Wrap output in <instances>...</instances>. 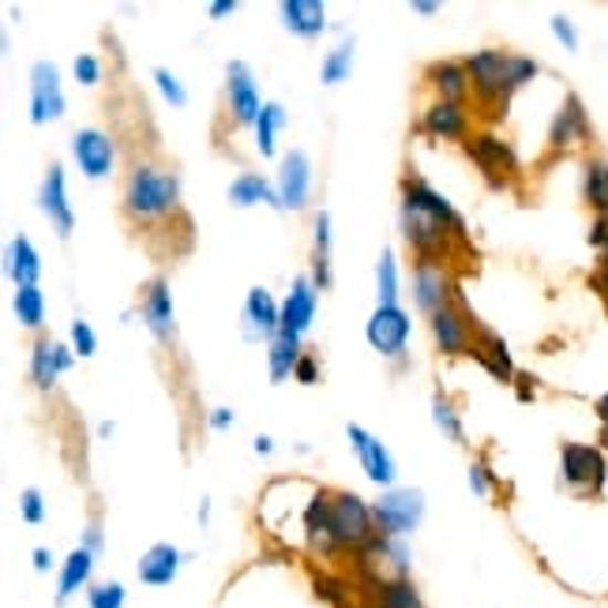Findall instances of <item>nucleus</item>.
Returning <instances> with one entry per match:
<instances>
[{
  "label": "nucleus",
  "mask_w": 608,
  "mask_h": 608,
  "mask_svg": "<svg viewBox=\"0 0 608 608\" xmlns=\"http://www.w3.org/2000/svg\"><path fill=\"white\" fill-rule=\"evenodd\" d=\"M312 286L319 293L331 290V214L319 211L312 222Z\"/></svg>",
  "instance_id": "obj_31"
},
{
  "label": "nucleus",
  "mask_w": 608,
  "mask_h": 608,
  "mask_svg": "<svg viewBox=\"0 0 608 608\" xmlns=\"http://www.w3.org/2000/svg\"><path fill=\"white\" fill-rule=\"evenodd\" d=\"M8 274H12L15 290L38 286V279H42V260H38V249L27 233H15L8 244Z\"/></svg>",
  "instance_id": "obj_30"
},
{
  "label": "nucleus",
  "mask_w": 608,
  "mask_h": 608,
  "mask_svg": "<svg viewBox=\"0 0 608 608\" xmlns=\"http://www.w3.org/2000/svg\"><path fill=\"white\" fill-rule=\"evenodd\" d=\"M349 72H354V38L335 45V50L323 56L319 80H323V87H338L342 80H349Z\"/></svg>",
  "instance_id": "obj_38"
},
{
  "label": "nucleus",
  "mask_w": 608,
  "mask_h": 608,
  "mask_svg": "<svg viewBox=\"0 0 608 608\" xmlns=\"http://www.w3.org/2000/svg\"><path fill=\"white\" fill-rule=\"evenodd\" d=\"M346 436H349V443H354L360 465H365V478L373 481V484H379V489H395L398 465H395V459H391V451H387L373 432L360 429V424H349Z\"/></svg>",
  "instance_id": "obj_14"
},
{
  "label": "nucleus",
  "mask_w": 608,
  "mask_h": 608,
  "mask_svg": "<svg viewBox=\"0 0 608 608\" xmlns=\"http://www.w3.org/2000/svg\"><path fill=\"white\" fill-rule=\"evenodd\" d=\"M465 155L478 161V169L484 177H489L492 188H500L507 177L518 174V158L515 150H511L507 139L492 136V132H481V136H473L470 144H465Z\"/></svg>",
  "instance_id": "obj_12"
},
{
  "label": "nucleus",
  "mask_w": 608,
  "mask_h": 608,
  "mask_svg": "<svg viewBox=\"0 0 608 608\" xmlns=\"http://www.w3.org/2000/svg\"><path fill=\"white\" fill-rule=\"evenodd\" d=\"M597 417H601V424L608 429V395H601L597 398Z\"/></svg>",
  "instance_id": "obj_60"
},
{
  "label": "nucleus",
  "mask_w": 608,
  "mask_h": 608,
  "mask_svg": "<svg viewBox=\"0 0 608 608\" xmlns=\"http://www.w3.org/2000/svg\"><path fill=\"white\" fill-rule=\"evenodd\" d=\"M64 87H61V72L50 61H38L31 69V120L34 125H53L64 117Z\"/></svg>",
  "instance_id": "obj_10"
},
{
  "label": "nucleus",
  "mask_w": 608,
  "mask_h": 608,
  "mask_svg": "<svg viewBox=\"0 0 608 608\" xmlns=\"http://www.w3.org/2000/svg\"><path fill=\"white\" fill-rule=\"evenodd\" d=\"M102 545H106V541H102V526H98V522H91V526L83 530V548L98 556V553H102Z\"/></svg>",
  "instance_id": "obj_53"
},
{
  "label": "nucleus",
  "mask_w": 608,
  "mask_h": 608,
  "mask_svg": "<svg viewBox=\"0 0 608 608\" xmlns=\"http://www.w3.org/2000/svg\"><path fill=\"white\" fill-rule=\"evenodd\" d=\"M421 128L429 132L432 139H462L465 128H470V117H465V106H454V102H432L421 117Z\"/></svg>",
  "instance_id": "obj_29"
},
{
  "label": "nucleus",
  "mask_w": 608,
  "mask_h": 608,
  "mask_svg": "<svg viewBox=\"0 0 608 608\" xmlns=\"http://www.w3.org/2000/svg\"><path fill=\"white\" fill-rule=\"evenodd\" d=\"M244 327H249V335L279 338L282 304L271 297V290H263V286L249 290V297H244Z\"/></svg>",
  "instance_id": "obj_26"
},
{
  "label": "nucleus",
  "mask_w": 608,
  "mask_h": 608,
  "mask_svg": "<svg viewBox=\"0 0 608 608\" xmlns=\"http://www.w3.org/2000/svg\"><path fill=\"white\" fill-rule=\"evenodd\" d=\"M424 83L436 91V102H454L462 106L465 94H470V72H465V61H436L424 69Z\"/></svg>",
  "instance_id": "obj_24"
},
{
  "label": "nucleus",
  "mask_w": 608,
  "mask_h": 608,
  "mask_svg": "<svg viewBox=\"0 0 608 608\" xmlns=\"http://www.w3.org/2000/svg\"><path fill=\"white\" fill-rule=\"evenodd\" d=\"M155 87H158V94L161 98L169 102L174 109H185L188 106V91L180 87V80L169 69H155Z\"/></svg>",
  "instance_id": "obj_44"
},
{
  "label": "nucleus",
  "mask_w": 608,
  "mask_h": 608,
  "mask_svg": "<svg viewBox=\"0 0 608 608\" xmlns=\"http://www.w3.org/2000/svg\"><path fill=\"white\" fill-rule=\"evenodd\" d=\"M144 323L158 342H174L177 335V312H174V293H169L166 279H155L144 293Z\"/></svg>",
  "instance_id": "obj_20"
},
{
  "label": "nucleus",
  "mask_w": 608,
  "mask_h": 608,
  "mask_svg": "<svg viewBox=\"0 0 608 608\" xmlns=\"http://www.w3.org/2000/svg\"><path fill=\"white\" fill-rule=\"evenodd\" d=\"M454 282L448 268H443V260H417L413 263V301L421 312H429V316H436L440 308H448V304L454 301Z\"/></svg>",
  "instance_id": "obj_11"
},
{
  "label": "nucleus",
  "mask_w": 608,
  "mask_h": 608,
  "mask_svg": "<svg viewBox=\"0 0 608 608\" xmlns=\"http://www.w3.org/2000/svg\"><path fill=\"white\" fill-rule=\"evenodd\" d=\"M230 424H233V410H230V406H214V410H211V429L214 432H226Z\"/></svg>",
  "instance_id": "obj_54"
},
{
  "label": "nucleus",
  "mask_w": 608,
  "mask_h": 608,
  "mask_svg": "<svg viewBox=\"0 0 608 608\" xmlns=\"http://www.w3.org/2000/svg\"><path fill=\"white\" fill-rule=\"evenodd\" d=\"M72 75H75V83H83V87H98L102 83V61L94 53H80L72 61Z\"/></svg>",
  "instance_id": "obj_47"
},
{
  "label": "nucleus",
  "mask_w": 608,
  "mask_h": 608,
  "mask_svg": "<svg viewBox=\"0 0 608 608\" xmlns=\"http://www.w3.org/2000/svg\"><path fill=\"white\" fill-rule=\"evenodd\" d=\"M180 207V177L166 166H150L136 161L125 180V214L136 226L161 222V218L177 214Z\"/></svg>",
  "instance_id": "obj_1"
},
{
  "label": "nucleus",
  "mask_w": 608,
  "mask_h": 608,
  "mask_svg": "<svg viewBox=\"0 0 608 608\" xmlns=\"http://www.w3.org/2000/svg\"><path fill=\"white\" fill-rule=\"evenodd\" d=\"M410 331H413L410 312H406V308H384V304H376V312L365 323L368 346H373L376 354L387 357V360H402L406 357V342H410Z\"/></svg>",
  "instance_id": "obj_6"
},
{
  "label": "nucleus",
  "mask_w": 608,
  "mask_h": 608,
  "mask_svg": "<svg viewBox=\"0 0 608 608\" xmlns=\"http://www.w3.org/2000/svg\"><path fill=\"white\" fill-rule=\"evenodd\" d=\"M402 199H413V203L429 207L432 214L448 218L451 226H462V230H465L462 214L454 211V207L448 203V196H440V192H436V188L429 185V180H421V177H406V180H402Z\"/></svg>",
  "instance_id": "obj_32"
},
{
  "label": "nucleus",
  "mask_w": 608,
  "mask_h": 608,
  "mask_svg": "<svg viewBox=\"0 0 608 608\" xmlns=\"http://www.w3.org/2000/svg\"><path fill=\"white\" fill-rule=\"evenodd\" d=\"M128 590L120 583H91L87 608H125Z\"/></svg>",
  "instance_id": "obj_42"
},
{
  "label": "nucleus",
  "mask_w": 608,
  "mask_h": 608,
  "mask_svg": "<svg viewBox=\"0 0 608 608\" xmlns=\"http://www.w3.org/2000/svg\"><path fill=\"white\" fill-rule=\"evenodd\" d=\"M19 518L27 522V526H42L45 522V500L38 489H23L19 492Z\"/></svg>",
  "instance_id": "obj_46"
},
{
  "label": "nucleus",
  "mask_w": 608,
  "mask_h": 608,
  "mask_svg": "<svg viewBox=\"0 0 608 608\" xmlns=\"http://www.w3.org/2000/svg\"><path fill=\"white\" fill-rule=\"evenodd\" d=\"M237 12V0H214L211 4V19H222V15H233Z\"/></svg>",
  "instance_id": "obj_57"
},
{
  "label": "nucleus",
  "mask_w": 608,
  "mask_h": 608,
  "mask_svg": "<svg viewBox=\"0 0 608 608\" xmlns=\"http://www.w3.org/2000/svg\"><path fill=\"white\" fill-rule=\"evenodd\" d=\"M548 27H553L556 42L564 45L567 53H578V31H575L572 19H567V15H553V19H548Z\"/></svg>",
  "instance_id": "obj_49"
},
{
  "label": "nucleus",
  "mask_w": 608,
  "mask_h": 608,
  "mask_svg": "<svg viewBox=\"0 0 608 608\" xmlns=\"http://www.w3.org/2000/svg\"><path fill=\"white\" fill-rule=\"evenodd\" d=\"M470 489L478 492V496H489V465L481 459L470 462Z\"/></svg>",
  "instance_id": "obj_51"
},
{
  "label": "nucleus",
  "mask_w": 608,
  "mask_h": 608,
  "mask_svg": "<svg viewBox=\"0 0 608 608\" xmlns=\"http://www.w3.org/2000/svg\"><path fill=\"white\" fill-rule=\"evenodd\" d=\"M432 421H436V429L451 436V443H465V432H462L459 410H454V406H451V398H443V395H436V398H432Z\"/></svg>",
  "instance_id": "obj_41"
},
{
  "label": "nucleus",
  "mask_w": 608,
  "mask_h": 608,
  "mask_svg": "<svg viewBox=\"0 0 608 608\" xmlns=\"http://www.w3.org/2000/svg\"><path fill=\"white\" fill-rule=\"evenodd\" d=\"M282 128H286V109H282L279 102H268L260 113V120H255V150H260L263 158L279 155V132Z\"/></svg>",
  "instance_id": "obj_34"
},
{
  "label": "nucleus",
  "mask_w": 608,
  "mask_h": 608,
  "mask_svg": "<svg viewBox=\"0 0 608 608\" xmlns=\"http://www.w3.org/2000/svg\"><path fill=\"white\" fill-rule=\"evenodd\" d=\"M376 297L384 308H398V260L391 249L379 252L376 263Z\"/></svg>",
  "instance_id": "obj_39"
},
{
  "label": "nucleus",
  "mask_w": 608,
  "mask_h": 608,
  "mask_svg": "<svg viewBox=\"0 0 608 608\" xmlns=\"http://www.w3.org/2000/svg\"><path fill=\"white\" fill-rule=\"evenodd\" d=\"M559 473H564L567 489L601 492L608 465H605V454L590 448V443H564V448H559Z\"/></svg>",
  "instance_id": "obj_7"
},
{
  "label": "nucleus",
  "mask_w": 608,
  "mask_h": 608,
  "mask_svg": "<svg viewBox=\"0 0 608 608\" xmlns=\"http://www.w3.org/2000/svg\"><path fill=\"white\" fill-rule=\"evenodd\" d=\"M537 72H541V64L534 61V56L511 53V64H507V98H511V94H515L518 87H526L530 80H537Z\"/></svg>",
  "instance_id": "obj_43"
},
{
  "label": "nucleus",
  "mask_w": 608,
  "mask_h": 608,
  "mask_svg": "<svg viewBox=\"0 0 608 608\" xmlns=\"http://www.w3.org/2000/svg\"><path fill=\"white\" fill-rule=\"evenodd\" d=\"M252 448H255V454H271V451H274V443H271V436H255Z\"/></svg>",
  "instance_id": "obj_58"
},
{
  "label": "nucleus",
  "mask_w": 608,
  "mask_h": 608,
  "mask_svg": "<svg viewBox=\"0 0 608 608\" xmlns=\"http://www.w3.org/2000/svg\"><path fill=\"white\" fill-rule=\"evenodd\" d=\"M331 522H335L338 548H354V553H360V548L373 545L379 537L373 503H365L357 492H335V496H331Z\"/></svg>",
  "instance_id": "obj_4"
},
{
  "label": "nucleus",
  "mask_w": 608,
  "mask_h": 608,
  "mask_svg": "<svg viewBox=\"0 0 608 608\" xmlns=\"http://www.w3.org/2000/svg\"><path fill=\"white\" fill-rule=\"evenodd\" d=\"M72 158L80 161L87 180H106L117 166V144L102 128H80L72 136Z\"/></svg>",
  "instance_id": "obj_9"
},
{
  "label": "nucleus",
  "mask_w": 608,
  "mask_h": 608,
  "mask_svg": "<svg viewBox=\"0 0 608 608\" xmlns=\"http://www.w3.org/2000/svg\"><path fill=\"white\" fill-rule=\"evenodd\" d=\"M316 308H319V290L312 286L308 274H301V279L293 282L290 297L282 301V327H279V335L301 338L304 331L312 327V319H316Z\"/></svg>",
  "instance_id": "obj_16"
},
{
  "label": "nucleus",
  "mask_w": 608,
  "mask_h": 608,
  "mask_svg": "<svg viewBox=\"0 0 608 608\" xmlns=\"http://www.w3.org/2000/svg\"><path fill=\"white\" fill-rule=\"evenodd\" d=\"M91 575H94V553L87 548H72L61 564V575H56V605H69L80 590H91Z\"/></svg>",
  "instance_id": "obj_27"
},
{
  "label": "nucleus",
  "mask_w": 608,
  "mask_h": 608,
  "mask_svg": "<svg viewBox=\"0 0 608 608\" xmlns=\"http://www.w3.org/2000/svg\"><path fill=\"white\" fill-rule=\"evenodd\" d=\"M402 237L410 241L417 260H440V252L448 249L451 241H462L465 230L462 226H451L448 218L432 214L429 207L413 203V199H402Z\"/></svg>",
  "instance_id": "obj_2"
},
{
  "label": "nucleus",
  "mask_w": 608,
  "mask_h": 608,
  "mask_svg": "<svg viewBox=\"0 0 608 608\" xmlns=\"http://www.w3.org/2000/svg\"><path fill=\"white\" fill-rule=\"evenodd\" d=\"M316 597H323L327 605H335V608H346V583L335 575H316Z\"/></svg>",
  "instance_id": "obj_48"
},
{
  "label": "nucleus",
  "mask_w": 608,
  "mask_h": 608,
  "mask_svg": "<svg viewBox=\"0 0 608 608\" xmlns=\"http://www.w3.org/2000/svg\"><path fill=\"white\" fill-rule=\"evenodd\" d=\"M413 567V553L402 537H376L373 545H365L357 553V575L368 590H379L387 583H398V578H410Z\"/></svg>",
  "instance_id": "obj_3"
},
{
  "label": "nucleus",
  "mask_w": 608,
  "mask_h": 608,
  "mask_svg": "<svg viewBox=\"0 0 608 608\" xmlns=\"http://www.w3.org/2000/svg\"><path fill=\"white\" fill-rule=\"evenodd\" d=\"M34 572L38 575H45V572H53V553H50V548H34Z\"/></svg>",
  "instance_id": "obj_55"
},
{
  "label": "nucleus",
  "mask_w": 608,
  "mask_h": 608,
  "mask_svg": "<svg viewBox=\"0 0 608 608\" xmlns=\"http://www.w3.org/2000/svg\"><path fill=\"white\" fill-rule=\"evenodd\" d=\"M304 541H308L312 553L319 556H335L338 541H335V522H331V496L316 492L304 507Z\"/></svg>",
  "instance_id": "obj_21"
},
{
  "label": "nucleus",
  "mask_w": 608,
  "mask_h": 608,
  "mask_svg": "<svg viewBox=\"0 0 608 608\" xmlns=\"http://www.w3.org/2000/svg\"><path fill=\"white\" fill-rule=\"evenodd\" d=\"M226 102H230V113L237 125H252L260 120V113L268 102H260V87H255L252 72L244 61H230L226 64Z\"/></svg>",
  "instance_id": "obj_13"
},
{
  "label": "nucleus",
  "mask_w": 608,
  "mask_h": 608,
  "mask_svg": "<svg viewBox=\"0 0 608 608\" xmlns=\"http://www.w3.org/2000/svg\"><path fill=\"white\" fill-rule=\"evenodd\" d=\"M583 196L597 214H608V161L605 158H586Z\"/></svg>",
  "instance_id": "obj_36"
},
{
  "label": "nucleus",
  "mask_w": 608,
  "mask_h": 608,
  "mask_svg": "<svg viewBox=\"0 0 608 608\" xmlns=\"http://www.w3.org/2000/svg\"><path fill=\"white\" fill-rule=\"evenodd\" d=\"M590 286H594L597 293H601V297H605V304H608V260L601 263V271H597L594 279H590Z\"/></svg>",
  "instance_id": "obj_56"
},
{
  "label": "nucleus",
  "mask_w": 608,
  "mask_h": 608,
  "mask_svg": "<svg viewBox=\"0 0 608 608\" xmlns=\"http://www.w3.org/2000/svg\"><path fill=\"white\" fill-rule=\"evenodd\" d=\"M432 323V338L436 346H440V354L448 357H459V354H470L473 342H470V331H473V312L470 308H454V304H448V308H440L436 316H429Z\"/></svg>",
  "instance_id": "obj_15"
},
{
  "label": "nucleus",
  "mask_w": 608,
  "mask_h": 608,
  "mask_svg": "<svg viewBox=\"0 0 608 608\" xmlns=\"http://www.w3.org/2000/svg\"><path fill=\"white\" fill-rule=\"evenodd\" d=\"M56 376H61V357H56L53 338H38L31 349V379L38 391H53Z\"/></svg>",
  "instance_id": "obj_33"
},
{
  "label": "nucleus",
  "mask_w": 608,
  "mask_h": 608,
  "mask_svg": "<svg viewBox=\"0 0 608 608\" xmlns=\"http://www.w3.org/2000/svg\"><path fill=\"white\" fill-rule=\"evenodd\" d=\"M590 244H594L597 252H605V260H608V214H597V218H594Z\"/></svg>",
  "instance_id": "obj_52"
},
{
  "label": "nucleus",
  "mask_w": 608,
  "mask_h": 608,
  "mask_svg": "<svg viewBox=\"0 0 608 608\" xmlns=\"http://www.w3.org/2000/svg\"><path fill=\"white\" fill-rule=\"evenodd\" d=\"M373 518L379 537H406L424 518V492L421 489H387L373 503Z\"/></svg>",
  "instance_id": "obj_5"
},
{
  "label": "nucleus",
  "mask_w": 608,
  "mask_h": 608,
  "mask_svg": "<svg viewBox=\"0 0 608 608\" xmlns=\"http://www.w3.org/2000/svg\"><path fill=\"white\" fill-rule=\"evenodd\" d=\"M413 12H421V15H436V12H440V4H432V0H413Z\"/></svg>",
  "instance_id": "obj_59"
},
{
  "label": "nucleus",
  "mask_w": 608,
  "mask_h": 608,
  "mask_svg": "<svg viewBox=\"0 0 608 608\" xmlns=\"http://www.w3.org/2000/svg\"><path fill=\"white\" fill-rule=\"evenodd\" d=\"M473 331H478V342H473L470 357L478 360V365H484V373H492L496 379H503V384H511V379H515V360H511L507 342H503L496 331L481 327V323Z\"/></svg>",
  "instance_id": "obj_23"
},
{
  "label": "nucleus",
  "mask_w": 608,
  "mask_h": 608,
  "mask_svg": "<svg viewBox=\"0 0 608 608\" xmlns=\"http://www.w3.org/2000/svg\"><path fill=\"white\" fill-rule=\"evenodd\" d=\"M12 308H15V319L23 323L27 331H38V327H42V319H45V297H42V290H38V286L15 290Z\"/></svg>",
  "instance_id": "obj_40"
},
{
  "label": "nucleus",
  "mask_w": 608,
  "mask_h": 608,
  "mask_svg": "<svg viewBox=\"0 0 608 608\" xmlns=\"http://www.w3.org/2000/svg\"><path fill=\"white\" fill-rule=\"evenodd\" d=\"M180 564H188V553H180V548L169 545V541H158V545H150L147 553L139 556L136 575L144 586H169L177 578Z\"/></svg>",
  "instance_id": "obj_22"
},
{
  "label": "nucleus",
  "mask_w": 608,
  "mask_h": 608,
  "mask_svg": "<svg viewBox=\"0 0 608 608\" xmlns=\"http://www.w3.org/2000/svg\"><path fill=\"white\" fill-rule=\"evenodd\" d=\"M69 338H72L75 357H94V354H98V335H94V327L87 319H72Z\"/></svg>",
  "instance_id": "obj_45"
},
{
  "label": "nucleus",
  "mask_w": 608,
  "mask_h": 608,
  "mask_svg": "<svg viewBox=\"0 0 608 608\" xmlns=\"http://www.w3.org/2000/svg\"><path fill=\"white\" fill-rule=\"evenodd\" d=\"M586 139H590V117L583 109V98L567 94L564 106L553 117V128H548V144H553V150H567L575 144H586Z\"/></svg>",
  "instance_id": "obj_19"
},
{
  "label": "nucleus",
  "mask_w": 608,
  "mask_h": 608,
  "mask_svg": "<svg viewBox=\"0 0 608 608\" xmlns=\"http://www.w3.org/2000/svg\"><path fill=\"white\" fill-rule=\"evenodd\" d=\"M301 360V338H271V349H268V373H271V384H286L293 376V368H297Z\"/></svg>",
  "instance_id": "obj_35"
},
{
  "label": "nucleus",
  "mask_w": 608,
  "mask_h": 608,
  "mask_svg": "<svg viewBox=\"0 0 608 608\" xmlns=\"http://www.w3.org/2000/svg\"><path fill=\"white\" fill-rule=\"evenodd\" d=\"M507 64L511 53L503 50H478L465 56L470 87L481 102H507Z\"/></svg>",
  "instance_id": "obj_8"
},
{
  "label": "nucleus",
  "mask_w": 608,
  "mask_h": 608,
  "mask_svg": "<svg viewBox=\"0 0 608 608\" xmlns=\"http://www.w3.org/2000/svg\"><path fill=\"white\" fill-rule=\"evenodd\" d=\"M368 594H373V608H424L421 594H417L410 578H398V583H387Z\"/></svg>",
  "instance_id": "obj_37"
},
{
  "label": "nucleus",
  "mask_w": 608,
  "mask_h": 608,
  "mask_svg": "<svg viewBox=\"0 0 608 608\" xmlns=\"http://www.w3.org/2000/svg\"><path fill=\"white\" fill-rule=\"evenodd\" d=\"M312 192V161L304 150H290L279 166V196L286 203V211H304Z\"/></svg>",
  "instance_id": "obj_18"
},
{
  "label": "nucleus",
  "mask_w": 608,
  "mask_h": 608,
  "mask_svg": "<svg viewBox=\"0 0 608 608\" xmlns=\"http://www.w3.org/2000/svg\"><path fill=\"white\" fill-rule=\"evenodd\" d=\"M38 207L42 214L50 218V226L56 230V237H72V226H75V214H72V203H69V192H64V166H50V174L42 180V192H38Z\"/></svg>",
  "instance_id": "obj_17"
},
{
  "label": "nucleus",
  "mask_w": 608,
  "mask_h": 608,
  "mask_svg": "<svg viewBox=\"0 0 608 608\" xmlns=\"http://www.w3.org/2000/svg\"><path fill=\"white\" fill-rule=\"evenodd\" d=\"M279 15H282V27H286L290 34L304 38V42H312V38L327 31V8H323L319 0H282Z\"/></svg>",
  "instance_id": "obj_25"
},
{
  "label": "nucleus",
  "mask_w": 608,
  "mask_h": 608,
  "mask_svg": "<svg viewBox=\"0 0 608 608\" xmlns=\"http://www.w3.org/2000/svg\"><path fill=\"white\" fill-rule=\"evenodd\" d=\"M230 203L233 207H255V203H268V207H274V211H286V203H282V196H279V185H271L268 177L263 174H241L230 185Z\"/></svg>",
  "instance_id": "obj_28"
},
{
  "label": "nucleus",
  "mask_w": 608,
  "mask_h": 608,
  "mask_svg": "<svg viewBox=\"0 0 608 608\" xmlns=\"http://www.w3.org/2000/svg\"><path fill=\"white\" fill-rule=\"evenodd\" d=\"M293 379H301V384H316V379H319L316 357H312V354H301L297 368H293Z\"/></svg>",
  "instance_id": "obj_50"
}]
</instances>
